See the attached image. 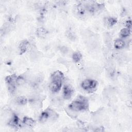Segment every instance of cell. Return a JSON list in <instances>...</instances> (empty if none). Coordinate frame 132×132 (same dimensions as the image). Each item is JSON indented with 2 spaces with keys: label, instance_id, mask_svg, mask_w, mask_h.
I'll return each instance as SVG.
<instances>
[{
  "label": "cell",
  "instance_id": "obj_1",
  "mask_svg": "<svg viewBox=\"0 0 132 132\" xmlns=\"http://www.w3.org/2000/svg\"><path fill=\"white\" fill-rule=\"evenodd\" d=\"M89 107V103L87 98L83 96H79L77 98L72 102L69 105V110L75 112L84 111L88 109Z\"/></svg>",
  "mask_w": 132,
  "mask_h": 132
},
{
  "label": "cell",
  "instance_id": "obj_2",
  "mask_svg": "<svg viewBox=\"0 0 132 132\" xmlns=\"http://www.w3.org/2000/svg\"><path fill=\"white\" fill-rule=\"evenodd\" d=\"M97 85L98 83L96 80L90 78L84 80L81 84V88L89 93L95 91L97 89Z\"/></svg>",
  "mask_w": 132,
  "mask_h": 132
},
{
  "label": "cell",
  "instance_id": "obj_3",
  "mask_svg": "<svg viewBox=\"0 0 132 132\" xmlns=\"http://www.w3.org/2000/svg\"><path fill=\"white\" fill-rule=\"evenodd\" d=\"M18 76L15 74L7 76L5 78V82L7 84L9 92L13 94L15 92L16 89V79Z\"/></svg>",
  "mask_w": 132,
  "mask_h": 132
},
{
  "label": "cell",
  "instance_id": "obj_4",
  "mask_svg": "<svg viewBox=\"0 0 132 132\" xmlns=\"http://www.w3.org/2000/svg\"><path fill=\"white\" fill-rule=\"evenodd\" d=\"M8 124L12 128L15 129H18L21 126L20 119L15 114L12 115L11 118L8 121Z\"/></svg>",
  "mask_w": 132,
  "mask_h": 132
},
{
  "label": "cell",
  "instance_id": "obj_5",
  "mask_svg": "<svg viewBox=\"0 0 132 132\" xmlns=\"http://www.w3.org/2000/svg\"><path fill=\"white\" fill-rule=\"evenodd\" d=\"M74 93V90L70 85H66L63 89V96L65 100H69L71 98Z\"/></svg>",
  "mask_w": 132,
  "mask_h": 132
},
{
  "label": "cell",
  "instance_id": "obj_6",
  "mask_svg": "<svg viewBox=\"0 0 132 132\" xmlns=\"http://www.w3.org/2000/svg\"><path fill=\"white\" fill-rule=\"evenodd\" d=\"M62 86V81L59 80H52L50 84V90L54 92L57 93L61 89Z\"/></svg>",
  "mask_w": 132,
  "mask_h": 132
},
{
  "label": "cell",
  "instance_id": "obj_7",
  "mask_svg": "<svg viewBox=\"0 0 132 132\" xmlns=\"http://www.w3.org/2000/svg\"><path fill=\"white\" fill-rule=\"evenodd\" d=\"M29 46V43L27 40H24L22 41L19 45L20 54H23L25 53L28 50Z\"/></svg>",
  "mask_w": 132,
  "mask_h": 132
},
{
  "label": "cell",
  "instance_id": "obj_8",
  "mask_svg": "<svg viewBox=\"0 0 132 132\" xmlns=\"http://www.w3.org/2000/svg\"><path fill=\"white\" fill-rule=\"evenodd\" d=\"M64 79L63 74L60 71H55L51 75L52 80H59L62 81Z\"/></svg>",
  "mask_w": 132,
  "mask_h": 132
},
{
  "label": "cell",
  "instance_id": "obj_9",
  "mask_svg": "<svg viewBox=\"0 0 132 132\" xmlns=\"http://www.w3.org/2000/svg\"><path fill=\"white\" fill-rule=\"evenodd\" d=\"M104 22L108 27H111L117 23V20L113 17H107L104 19Z\"/></svg>",
  "mask_w": 132,
  "mask_h": 132
},
{
  "label": "cell",
  "instance_id": "obj_10",
  "mask_svg": "<svg viewBox=\"0 0 132 132\" xmlns=\"http://www.w3.org/2000/svg\"><path fill=\"white\" fill-rule=\"evenodd\" d=\"M47 30L43 27H39L36 30L37 36L40 38H43L45 37L47 34Z\"/></svg>",
  "mask_w": 132,
  "mask_h": 132
},
{
  "label": "cell",
  "instance_id": "obj_11",
  "mask_svg": "<svg viewBox=\"0 0 132 132\" xmlns=\"http://www.w3.org/2000/svg\"><path fill=\"white\" fill-rule=\"evenodd\" d=\"M114 47L117 50H121L125 46V42L122 39H117L113 43Z\"/></svg>",
  "mask_w": 132,
  "mask_h": 132
},
{
  "label": "cell",
  "instance_id": "obj_12",
  "mask_svg": "<svg viewBox=\"0 0 132 132\" xmlns=\"http://www.w3.org/2000/svg\"><path fill=\"white\" fill-rule=\"evenodd\" d=\"M23 122L29 127H34L36 124V121L34 119L27 117H25L23 118Z\"/></svg>",
  "mask_w": 132,
  "mask_h": 132
},
{
  "label": "cell",
  "instance_id": "obj_13",
  "mask_svg": "<svg viewBox=\"0 0 132 132\" xmlns=\"http://www.w3.org/2000/svg\"><path fill=\"white\" fill-rule=\"evenodd\" d=\"M15 103H16V104L19 105H25L27 104V99L26 98V97L24 96H20L17 97L15 98Z\"/></svg>",
  "mask_w": 132,
  "mask_h": 132
},
{
  "label": "cell",
  "instance_id": "obj_14",
  "mask_svg": "<svg viewBox=\"0 0 132 132\" xmlns=\"http://www.w3.org/2000/svg\"><path fill=\"white\" fill-rule=\"evenodd\" d=\"M130 34H131V30L128 29L127 28H122L120 32V35L121 37L122 38H125L129 37Z\"/></svg>",
  "mask_w": 132,
  "mask_h": 132
},
{
  "label": "cell",
  "instance_id": "obj_15",
  "mask_svg": "<svg viewBox=\"0 0 132 132\" xmlns=\"http://www.w3.org/2000/svg\"><path fill=\"white\" fill-rule=\"evenodd\" d=\"M82 58V55L79 52H75L72 55V59L74 62H79Z\"/></svg>",
  "mask_w": 132,
  "mask_h": 132
},
{
  "label": "cell",
  "instance_id": "obj_16",
  "mask_svg": "<svg viewBox=\"0 0 132 132\" xmlns=\"http://www.w3.org/2000/svg\"><path fill=\"white\" fill-rule=\"evenodd\" d=\"M25 78L21 76H18L17 79H16V85L17 86H21L23 85L25 83Z\"/></svg>",
  "mask_w": 132,
  "mask_h": 132
},
{
  "label": "cell",
  "instance_id": "obj_17",
  "mask_svg": "<svg viewBox=\"0 0 132 132\" xmlns=\"http://www.w3.org/2000/svg\"><path fill=\"white\" fill-rule=\"evenodd\" d=\"M66 35H67V36L68 37V38H69L70 39L72 40L73 39H74V34L71 31H70V30L67 31V33H66Z\"/></svg>",
  "mask_w": 132,
  "mask_h": 132
},
{
  "label": "cell",
  "instance_id": "obj_18",
  "mask_svg": "<svg viewBox=\"0 0 132 132\" xmlns=\"http://www.w3.org/2000/svg\"><path fill=\"white\" fill-rule=\"evenodd\" d=\"M125 25H126V28H127L129 30H131V21L130 20H127L126 23H125Z\"/></svg>",
  "mask_w": 132,
  "mask_h": 132
},
{
  "label": "cell",
  "instance_id": "obj_19",
  "mask_svg": "<svg viewBox=\"0 0 132 132\" xmlns=\"http://www.w3.org/2000/svg\"><path fill=\"white\" fill-rule=\"evenodd\" d=\"M60 50L61 51L62 53H67L68 51V48L65 46H62L61 48H60Z\"/></svg>",
  "mask_w": 132,
  "mask_h": 132
}]
</instances>
